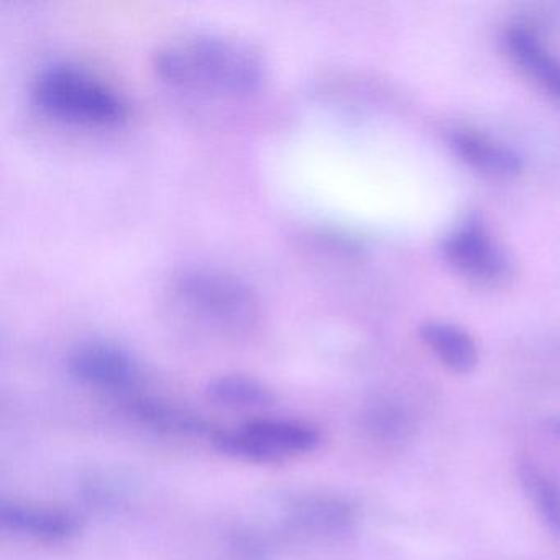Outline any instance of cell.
<instances>
[{
	"label": "cell",
	"mask_w": 560,
	"mask_h": 560,
	"mask_svg": "<svg viewBox=\"0 0 560 560\" xmlns=\"http://www.w3.org/2000/svg\"><path fill=\"white\" fill-rule=\"evenodd\" d=\"M152 65L172 86L219 96L252 93L265 78L264 60L254 48L215 32H186L162 42Z\"/></svg>",
	"instance_id": "6da1fadb"
},
{
	"label": "cell",
	"mask_w": 560,
	"mask_h": 560,
	"mask_svg": "<svg viewBox=\"0 0 560 560\" xmlns=\"http://www.w3.org/2000/svg\"><path fill=\"white\" fill-rule=\"evenodd\" d=\"M166 293L173 313L202 329L242 332L260 316V300L250 284L218 268H185L172 277Z\"/></svg>",
	"instance_id": "7a4b0ae2"
},
{
	"label": "cell",
	"mask_w": 560,
	"mask_h": 560,
	"mask_svg": "<svg viewBox=\"0 0 560 560\" xmlns=\"http://www.w3.org/2000/svg\"><path fill=\"white\" fill-rule=\"evenodd\" d=\"M32 97L51 116L107 126L126 119V97L101 78L71 65L42 68L32 81Z\"/></svg>",
	"instance_id": "3957f363"
},
{
	"label": "cell",
	"mask_w": 560,
	"mask_h": 560,
	"mask_svg": "<svg viewBox=\"0 0 560 560\" xmlns=\"http://www.w3.org/2000/svg\"><path fill=\"white\" fill-rule=\"evenodd\" d=\"M211 442L222 454L254 464H278L319 447L323 434L300 419H252L234 429H214Z\"/></svg>",
	"instance_id": "277c9868"
},
{
	"label": "cell",
	"mask_w": 560,
	"mask_h": 560,
	"mask_svg": "<svg viewBox=\"0 0 560 560\" xmlns=\"http://www.w3.org/2000/svg\"><path fill=\"white\" fill-rule=\"evenodd\" d=\"M68 370L77 382L107 393L132 392L140 378L133 357L107 342L81 343L71 352Z\"/></svg>",
	"instance_id": "5b68a950"
},
{
	"label": "cell",
	"mask_w": 560,
	"mask_h": 560,
	"mask_svg": "<svg viewBox=\"0 0 560 560\" xmlns=\"http://www.w3.org/2000/svg\"><path fill=\"white\" fill-rule=\"evenodd\" d=\"M448 264L471 280L497 283L510 271L506 257L481 225L467 224L455 231L444 244Z\"/></svg>",
	"instance_id": "8992f818"
},
{
	"label": "cell",
	"mask_w": 560,
	"mask_h": 560,
	"mask_svg": "<svg viewBox=\"0 0 560 560\" xmlns=\"http://www.w3.org/2000/svg\"><path fill=\"white\" fill-rule=\"evenodd\" d=\"M0 524L9 533L45 544L65 542L80 533V521L68 511L15 500L0 503Z\"/></svg>",
	"instance_id": "52a82bcc"
},
{
	"label": "cell",
	"mask_w": 560,
	"mask_h": 560,
	"mask_svg": "<svg viewBox=\"0 0 560 560\" xmlns=\"http://www.w3.org/2000/svg\"><path fill=\"white\" fill-rule=\"evenodd\" d=\"M359 520V508L349 498L332 493L306 494L291 504L288 524L298 533L339 537L350 533Z\"/></svg>",
	"instance_id": "ba28073f"
},
{
	"label": "cell",
	"mask_w": 560,
	"mask_h": 560,
	"mask_svg": "<svg viewBox=\"0 0 560 560\" xmlns=\"http://www.w3.org/2000/svg\"><path fill=\"white\" fill-rule=\"evenodd\" d=\"M451 145L454 152L471 168L491 178H511L521 172V159L503 143L470 130L452 133Z\"/></svg>",
	"instance_id": "9c48e42d"
},
{
	"label": "cell",
	"mask_w": 560,
	"mask_h": 560,
	"mask_svg": "<svg viewBox=\"0 0 560 560\" xmlns=\"http://www.w3.org/2000/svg\"><path fill=\"white\" fill-rule=\"evenodd\" d=\"M504 44L514 63L547 94L560 101V61L540 45L534 34L521 27L510 28Z\"/></svg>",
	"instance_id": "30bf717a"
},
{
	"label": "cell",
	"mask_w": 560,
	"mask_h": 560,
	"mask_svg": "<svg viewBox=\"0 0 560 560\" xmlns=\"http://www.w3.org/2000/svg\"><path fill=\"white\" fill-rule=\"evenodd\" d=\"M421 339L442 365L455 373H470L478 363L474 337L447 323H428L421 327Z\"/></svg>",
	"instance_id": "8fae6325"
},
{
	"label": "cell",
	"mask_w": 560,
	"mask_h": 560,
	"mask_svg": "<svg viewBox=\"0 0 560 560\" xmlns=\"http://www.w3.org/2000/svg\"><path fill=\"white\" fill-rule=\"evenodd\" d=\"M517 474L537 516L549 533L560 539V485L530 460L521 462Z\"/></svg>",
	"instance_id": "7c38bea8"
},
{
	"label": "cell",
	"mask_w": 560,
	"mask_h": 560,
	"mask_svg": "<svg viewBox=\"0 0 560 560\" xmlns=\"http://www.w3.org/2000/svg\"><path fill=\"white\" fill-rule=\"evenodd\" d=\"M206 393L215 405L231 409H261L275 402V393L260 380L238 373L211 380Z\"/></svg>",
	"instance_id": "4fadbf2b"
},
{
	"label": "cell",
	"mask_w": 560,
	"mask_h": 560,
	"mask_svg": "<svg viewBox=\"0 0 560 560\" xmlns=\"http://www.w3.org/2000/svg\"><path fill=\"white\" fill-rule=\"evenodd\" d=\"M130 411L143 424L152 425L160 431L173 432L182 435H208L211 438L214 429L196 416L195 412L185 411L176 406L166 405L159 399L140 398L130 402Z\"/></svg>",
	"instance_id": "5bb4252c"
},
{
	"label": "cell",
	"mask_w": 560,
	"mask_h": 560,
	"mask_svg": "<svg viewBox=\"0 0 560 560\" xmlns=\"http://www.w3.org/2000/svg\"><path fill=\"white\" fill-rule=\"evenodd\" d=\"M365 428L372 438L398 442L411 432V418L402 406L395 402H376L365 412Z\"/></svg>",
	"instance_id": "9a60e30c"
},
{
	"label": "cell",
	"mask_w": 560,
	"mask_h": 560,
	"mask_svg": "<svg viewBox=\"0 0 560 560\" xmlns=\"http://www.w3.org/2000/svg\"><path fill=\"white\" fill-rule=\"evenodd\" d=\"M549 429L557 439H560V416H553L549 419Z\"/></svg>",
	"instance_id": "2e32d148"
}]
</instances>
